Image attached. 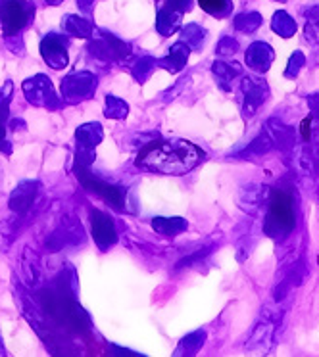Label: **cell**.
<instances>
[{
  "mask_svg": "<svg viewBox=\"0 0 319 357\" xmlns=\"http://www.w3.org/2000/svg\"><path fill=\"white\" fill-rule=\"evenodd\" d=\"M77 177L81 178V183H83V187L89 188V190H94V192H98L102 195L108 202H112L116 208H121L124 206V192L116 187H110L106 183H102L96 177H93L91 173L83 167H77Z\"/></svg>",
  "mask_w": 319,
  "mask_h": 357,
  "instance_id": "3",
  "label": "cell"
},
{
  "mask_svg": "<svg viewBox=\"0 0 319 357\" xmlns=\"http://www.w3.org/2000/svg\"><path fill=\"white\" fill-rule=\"evenodd\" d=\"M206 158V152L185 139L154 140L140 150L137 167L162 175H185Z\"/></svg>",
  "mask_w": 319,
  "mask_h": 357,
  "instance_id": "1",
  "label": "cell"
},
{
  "mask_svg": "<svg viewBox=\"0 0 319 357\" xmlns=\"http://www.w3.org/2000/svg\"><path fill=\"white\" fill-rule=\"evenodd\" d=\"M295 227V200L287 190H277L272 198L267 215V233L275 238L287 236Z\"/></svg>",
  "mask_w": 319,
  "mask_h": 357,
  "instance_id": "2",
  "label": "cell"
},
{
  "mask_svg": "<svg viewBox=\"0 0 319 357\" xmlns=\"http://www.w3.org/2000/svg\"><path fill=\"white\" fill-rule=\"evenodd\" d=\"M93 234L96 241H102V234H106V242L116 241L114 234V223L108 218H104V213H93Z\"/></svg>",
  "mask_w": 319,
  "mask_h": 357,
  "instance_id": "4",
  "label": "cell"
},
{
  "mask_svg": "<svg viewBox=\"0 0 319 357\" xmlns=\"http://www.w3.org/2000/svg\"><path fill=\"white\" fill-rule=\"evenodd\" d=\"M302 137L304 140H310L311 137V117H306L302 121Z\"/></svg>",
  "mask_w": 319,
  "mask_h": 357,
  "instance_id": "6",
  "label": "cell"
},
{
  "mask_svg": "<svg viewBox=\"0 0 319 357\" xmlns=\"http://www.w3.org/2000/svg\"><path fill=\"white\" fill-rule=\"evenodd\" d=\"M198 4L214 16H223L229 10V0H198Z\"/></svg>",
  "mask_w": 319,
  "mask_h": 357,
  "instance_id": "5",
  "label": "cell"
}]
</instances>
